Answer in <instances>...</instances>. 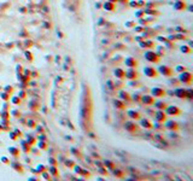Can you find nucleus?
<instances>
[{
	"instance_id": "17",
	"label": "nucleus",
	"mask_w": 193,
	"mask_h": 181,
	"mask_svg": "<svg viewBox=\"0 0 193 181\" xmlns=\"http://www.w3.org/2000/svg\"><path fill=\"white\" fill-rule=\"evenodd\" d=\"M155 108L158 110H163L167 108V105H165V103H163V101H157V103H155Z\"/></svg>"
},
{
	"instance_id": "8",
	"label": "nucleus",
	"mask_w": 193,
	"mask_h": 181,
	"mask_svg": "<svg viewBox=\"0 0 193 181\" xmlns=\"http://www.w3.org/2000/svg\"><path fill=\"white\" fill-rule=\"evenodd\" d=\"M140 100L144 104H147V105L155 103V99H153V97H151V95H143V97L140 98Z\"/></svg>"
},
{
	"instance_id": "11",
	"label": "nucleus",
	"mask_w": 193,
	"mask_h": 181,
	"mask_svg": "<svg viewBox=\"0 0 193 181\" xmlns=\"http://www.w3.org/2000/svg\"><path fill=\"white\" fill-rule=\"evenodd\" d=\"M174 94L179 98H186V89H184V88H178V89L174 92Z\"/></svg>"
},
{
	"instance_id": "4",
	"label": "nucleus",
	"mask_w": 193,
	"mask_h": 181,
	"mask_svg": "<svg viewBox=\"0 0 193 181\" xmlns=\"http://www.w3.org/2000/svg\"><path fill=\"white\" fill-rule=\"evenodd\" d=\"M144 72H145L149 77H155V76H157V71L155 70V68H151V66L144 68Z\"/></svg>"
},
{
	"instance_id": "22",
	"label": "nucleus",
	"mask_w": 193,
	"mask_h": 181,
	"mask_svg": "<svg viewBox=\"0 0 193 181\" xmlns=\"http://www.w3.org/2000/svg\"><path fill=\"white\" fill-rule=\"evenodd\" d=\"M51 173H52V174H56V168H54V167H52V168H51Z\"/></svg>"
},
{
	"instance_id": "9",
	"label": "nucleus",
	"mask_w": 193,
	"mask_h": 181,
	"mask_svg": "<svg viewBox=\"0 0 193 181\" xmlns=\"http://www.w3.org/2000/svg\"><path fill=\"white\" fill-rule=\"evenodd\" d=\"M124 128L127 129V132H135L137 131V126L134 122H127L124 125Z\"/></svg>"
},
{
	"instance_id": "6",
	"label": "nucleus",
	"mask_w": 193,
	"mask_h": 181,
	"mask_svg": "<svg viewBox=\"0 0 193 181\" xmlns=\"http://www.w3.org/2000/svg\"><path fill=\"white\" fill-rule=\"evenodd\" d=\"M155 120H156L157 122H164L165 121V114L163 112L162 110H158L156 112V115H155Z\"/></svg>"
},
{
	"instance_id": "10",
	"label": "nucleus",
	"mask_w": 193,
	"mask_h": 181,
	"mask_svg": "<svg viewBox=\"0 0 193 181\" xmlns=\"http://www.w3.org/2000/svg\"><path fill=\"white\" fill-rule=\"evenodd\" d=\"M138 76V72L135 71V70H133V69H130V70H128L127 72H126L124 77L127 78H130V80H133V78H135Z\"/></svg>"
},
{
	"instance_id": "3",
	"label": "nucleus",
	"mask_w": 193,
	"mask_h": 181,
	"mask_svg": "<svg viewBox=\"0 0 193 181\" xmlns=\"http://www.w3.org/2000/svg\"><path fill=\"white\" fill-rule=\"evenodd\" d=\"M180 112H181V110L179 109V108H176V106H173V105H170V106H168L167 108V114L168 115H180Z\"/></svg>"
},
{
	"instance_id": "16",
	"label": "nucleus",
	"mask_w": 193,
	"mask_h": 181,
	"mask_svg": "<svg viewBox=\"0 0 193 181\" xmlns=\"http://www.w3.org/2000/svg\"><path fill=\"white\" fill-rule=\"evenodd\" d=\"M128 116H129L130 118H133V120H137V118H139V117H140L139 112H137V111H133V110L128 111Z\"/></svg>"
},
{
	"instance_id": "18",
	"label": "nucleus",
	"mask_w": 193,
	"mask_h": 181,
	"mask_svg": "<svg viewBox=\"0 0 193 181\" xmlns=\"http://www.w3.org/2000/svg\"><path fill=\"white\" fill-rule=\"evenodd\" d=\"M120 97L122 98V99H124V100H129L130 99V98H129V95H128V94H124V92H121V93H120Z\"/></svg>"
},
{
	"instance_id": "19",
	"label": "nucleus",
	"mask_w": 193,
	"mask_h": 181,
	"mask_svg": "<svg viewBox=\"0 0 193 181\" xmlns=\"http://www.w3.org/2000/svg\"><path fill=\"white\" fill-rule=\"evenodd\" d=\"M115 106L116 108H118V109H122V108H124V104H122V101H120V100H116Z\"/></svg>"
},
{
	"instance_id": "13",
	"label": "nucleus",
	"mask_w": 193,
	"mask_h": 181,
	"mask_svg": "<svg viewBox=\"0 0 193 181\" xmlns=\"http://www.w3.org/2000/svg\"><path fill=\"white\" fill-rule=\"evenodd\" d=\"M165 128H168V129H171V131H174V129L178 128V125H176L175 122H173V121H168L167 123H165Z\"/></svg>"
},
{
	"instance_id": "1",
	"label": "nucleus",
	"mask_w": 193,
	"mask_h": 181,
	"mask_svg": "<svg viewBox=\"0 0 193 181\" xmlns=\"http://www.w3.org/2000/svg\"><path fill=\"white\" fill-rule=\"evenodd\" d=\"M179 80H180L182 83H188V84H190L191 82H192V74L182 71L180 74V76H179Z\"/></svg>"
},
{
	"instance_id": "2",
	"label": "nucleus",
	"mask_w": 193,
	"mask_h": 181,
	"mask_svg": "<svg viewBox=\"0 0 193 181\" xmlns=\"http://www.w3.org/2000/svg\"><path fill=\"white\" fill-rule=\"evenodd\" d=\"M151 93H152L153 97H163L165 94V90L163 88H159V87H155L151 89Z\"/></svg>"
},
{
	"instance_id": "5",
	"label": "nucleus",
	"mask_w": 193,
	"mask_h": 181,
	"mask_svg": "<svg viewBox=\"0 0 193 181\" xmlns=\"http://www.w3.org/2000/svg\"><path fill=\"white\" fill-rule=\"evenodd\" d=\"M159 72H162L163 75H167V76H170L173 75V69H170L169 66H165V65H162L159 66Z\"/></svg>"
},
{
	"instance_id": "7",
	"label": "nucleus",
	"mask_w": 193,
	"mask_h": 181,
	"mask_svg": "<svg viewBox=\"0 0 193 181\" xmlns=\"http://www.w3.org/2000/svg\"><path fill=\"white\" fill-rule=\"evenodd\" d=\"M145 58L149 62H158V57L156 56V53H153V52H147L145 54Z\"/></svg>"
},
{
	"instance_id": "12",
	"label": "nucleus",
	"mask_w": 193,
	"mask_h": 181,
	"mask_svg": "<svg viewBox=\"0 0 193 181\" xmlns=\"http://www.w3.org/2000/svg\"><path fill=\"white\" fill-rule=\"evenodd\" d=\"M126 64H127L128 66H137L138 62H137V59H134L132 57H128L127 59H126Z\"/></svg>"
},
{
	"instance_id": "21",
	"label": "nucleus",
	"mask_w": 193,
	"mask_h": 181,
	"mask_svg": "<svg viewBox=\"0 0 193 181\" xmlns=\"http://www.w3.org/2000/svg\"><path fill=\"white\" fill-rule=\"evenodd\" d=\"M176 70H178V71H185V70H186V69H185V66H178V68H176Z\"/></svg>"
},
{
	"instance_id": "20",
	"label": "nucleus",
	"mask_w": 193,
	"mask_h": 181,
	"mask_svg": "<svg viewBox=\"0 0 193 181\" xmlns=\"http://www.w3.org/2000/svg\"><path fill=\"white\" fill-rule=\"evenodd\" d=\"M10 151H11V153H12V155H17V152H16V151H17V149H15V147H11V149H10Z\"/></svg>"
},
{
	"instance_id": "15",
	"label": "nucleus",
	"mask_w": 193,
	"mask_h": 181,
	"mask_svg": "<svg viewBox=\"0 0 193 181\" xmlns=\"http://www.w3.org/2000/svg\"><path fill=\"white\" fill-rule=\"evenodd\" d=\"M115 75H116V77H118V78H123L124 77V75H126V72L122 70V69H116L115 70Z\"/></svg>"
},
{
	"instance_id": "14",
	"label": "nucleus",
	"mask_w": 193,
	"mask_h": 181,
	"mask_svg": "<svg viewBox=\"0 0 193 181\" xmlns=\"http://www.w3.org/2000/svg\"><path fill=\"white\" fill-rule=\"evenodd\" d=\"M140 125L143 126L144 128H152V123H150V121L149 120H146V118H143L141 120V122H140Z\"/></svg>"
}]
</instances>
